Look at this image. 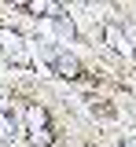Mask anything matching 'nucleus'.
Listing matches in <instances>:
<instances>
[{"mask_svg": "<svg viewBox=\"0 0 136 147\" xmlns=\"http://www.w3.org/2000/svg\"><path fill=\"white\" fill-rule=\"evenodd\" d=\"M40 59H44V66L55 74V77H66V81H77L81 77V63L63 44H40Z\"/></svg>", "mask_w": 136, "mask_h": 147, "instance_id": "obj_1", "label": "nucleus"}, {"mask_svg": "<svg viewBox=\"0 0 136 147\" xmlns=\"http://www.w3.org/2000/svg\"><path fill=\"white\" fill-rule=\"evenodd\" d=\"M26 136L33 147H52L55 132H52V114L40 107V103H30L26 107Z\"/></svg>", "mask_w": 136, "mask_h": 147, "instance_id": "obj_2", "label": "nucleus"}, {"mask_svg": "<svg viewBox=\"0 0 136 147\" xmlns=\"http://www.w3.org/2000/svg\"><path fill=\"white\" fill-rule=\"evenodd\" d=\"M0 55H4L11 66L30 70V44H26V37H22L15 26H0Z\"/></svg>", "mask_w": 136, "mask_h": 147, "instance_id": "obj_3", "label": "nucleus"}, {"mask_svg": "<svg viewBox=\"0 0 136 147\" xmlns=\"http://www.w3.org/2000/svg\"><path fill=\"white\" fill-rule=\"evenodd\" d=\"M103 37H107V44H110L118 55H125V59H136V44L129 40V33H125L118 22H107V26H103Z\"/></svg>", "mask_w": 136, "mask_h": 147, "instance_id": "obj_4", "label": "nucleus"}, {"mask_svg": "<svg viewBox=\"0 0 136 147\" xmlns=\"http://www.w3.org/2000/svg\"><path fill=\"white\" fill-rule=\"evenodd\" d=\"M15 136H19V125H15V114L0 107V147L15 144Z\"/></svg>", "mask_w": 136, "mask_h": 147, "instance_id": "obj_5", "label": "nucleus"}, {"mask_svg": "<svg viewBox=\"0 0 136 147\" xmlns=\"http://www.w3.org/2000/svg\"><path fill=\"white\" fill-rule=\"evenodd\" d=\"M52 22H55V30H59L63 37H74V33H77V30H74V18L66 15V11H59V15L52 18Z\"/></svg>", "mask_w": 136, "mask_h": 147, "instance_id": "obj_6", "label": "nucleus"}, {"mask_svg": "<svg viewBox=\"0 0 136 147\" xmlns=\"http://www.w3.org/2000/svg\"><path fill=\"white\" fill-rule=\"evenodd\" d=\"M121 147H136V129H133V132H125V136H121Z\"/></svg>", "mask_w": 136, "mask_h": 147, "instance_id": "obj_7", "label": "nucleus"}]
</instances>
